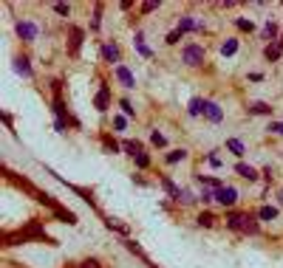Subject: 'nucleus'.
Masks as SVG:
<instances>
[{
	"label": "nucleus",
	"mask_w": 283,
	"mask_h": 268,
	"mask_svg": "<svg viewBox=\"0 0 283 268\" xmlns=\"http://www.w3.org/2000/svg\"><path fill=\"white\" fill-rule=\"evenodd\" d=\"M204 113H207L212 121H221L224 119V113L218 110V104H215V102H207V104H204Z\"/></svg>",
	"instance_id": "obj_6"
},
{
	"label": "nucleus",
	"mask_w": 283,
	"mask_h": 268,
	"mask_svg": "<svg viewBox=\"0 0 283 268\" xmlns=\"http://www.w3.org/2000/svg\"><path fill=\"white\" fill-rule=\"evenodd\" d=\"M153 144H156V147H164L167 141H164V136H159V133H153Z\"/></svg>",
	"instance_id": "obj_29"
},
{
	"label": "nucleus",
	"mask_w": 283,
	"mask_h": 268,
	"mask_svg": "<svg viewBox=\"0 0 283 268\" xmlns=\"http://www.w3.org/2000/svg\"><path fill=\"white\" fill-rule=\"evenodd\" d=\"M136 164H139V167H147V164H150V158L142 153V156H136Z\"/></svg>",
	"instance_id": "obj_31"
},
{
	"label": "nucleus",
	"mask_w": 283,
	"mask_h": 268,
	"mask_svg": "<svg viewBox=\"0 0 283 268\" xmlns=\"http://www.w3.org/2000/svg\"><path fill=\"white\" fill-rule=\"evenodd\" d=\"M278 37V26L275 23H266V28H264V40H275Z\"/></svg>",
	"instance_id": "obj_18"
},
{
	"label": "nucleus",
	"mask_w": 283,
	"mask_h": 268,
	"mask_svg": "<svg viewBox=\"0 0 283 268\" xmlns=\"http://www.w3.org/2000/svg\"><path fill=\"white\" fill-rule=\"evenodd\" d=\"M17 268H20V266H17Z\"/></svg>",
	"instance_id": "obj_37"
},
{
	"label": "nucleus",
	"mask_w": 283,
	"mask_h": 268,
	"mask_svg": "<svg viewBox=\"0 0 283 268\" xmlns=\"http://www.w3.org/2000/svg\"><path fill=\"white\" fill-rule=\"evenodd\" d=\"M258 217H261V220H275V217H278V209L275 206H261Z\"/></svg>",
	"instance_id": "obj_10"
},
{
	"label": "nucleus",
	"mask_w": 283,
	"mask_h": 268,
	"mask_svg": "<svg viewBox=\"0 0 283 268\" xmlns=\"http://www.w3.org/2000/svg\"><path fill=\"white\" fill-rule=\"evenodd\" d=\"M125 246H128V251H133V254H139V257H144V249H142L139 243H133V240H125Z\"/></svg>",
	"instance_id": "obj_20"
},
{
	"label": "nucleus",
	"mask_w": 283,
	"mask_h": 268,
	"mask_svg": "<svg viewBox=\"0 0 283 268\" xmlns=\"http://www.w3.org/2000/svg\"><path fill=\"white\" fill-rule=\"evenodd\" d=\"M238 51V43H235V40H230V43L224 45V54H227V57H230V54H235Z\"/></svg>",
	"instance_id": "obj_24"
},
{
	"label": "nucleus",
	"mask_w": 283,
	"mask_h": 268,
	"mask_svg": "<svg viewBox=\"0 0 283 268\" xmlns=\"http://www.w3.org/2000/svg\"><path fill=\"white\" fill-rule=\"evenodd\" d=\"M281 200H283V192H281Z\"/></svg>",
	"instance_id": "obj_35"
},
{
	"label": "nucleus",
	"mask_w": 283,
	"mask_h": 268,
	"mask_svg": "<svg viewBox=\"0 0 283 268\" xmlns=\"http://www.w3.org/2000/svg\"><path fill=\"white\" fill-rule=\"evenodd\" d=\"M17 71L23 74V77H31V68H28V60H26V57H20V60H17Z\"/></svg>",
	"instance_id": "obj_17"
},
{
	"label": "nucleus",
	"mask_w": 283,
	"mask_h": 268,
	"mask_svg": "<svg viewBox=\"0 0 283 268\" xmlns=\"http://www.w3.org/2000/svg\"><path fill=\"white\" fill-rule=\"evenodd\" d=\"M181 158H187L184 150H176V153H170L167 156V164H176V161H181Z\"/></svg>",
	"instance_id": "obj_21"
},
{
	"label": "nucleus",
	"mask_w": 283,
	"mask_h": 268,
	"mask_svg": "<svg viewBox=\"0 0 283 268\" xmlns=\"http://www.w3.org/2000/svg\"><path fill=\"white\" fill-rule=\"evenodd\" d=\"M122 147L128 150V153H131V156H142V144H139V141H125Z\"/></svg>",
	"instance_id": "obj_15"
},
{
	"label": "nucleus",
	"mask_w": 283,
	"mask_h": 268,
	"mask_svg": "<svg viewBox=\"0 0 283 268\" xmlns=\"http://www.w3.org/2000/svg\"><path fill=\"white\" fill-rule=\"evenodd\" d=\"M181 57H184V62L190 65V68H195V65H201L204 62V48L201 45H184Z\"/></svg>",
	"instance_id": "obj_2"
},
{
	"label": "nucleus",
	"mask_w": 283,
	"mask_h": 268,
	"mask_svg": "<svg viewBox=\"0 0 283 268\" xmlns=\"http://www.w3.org/2000/svg\"><path fill=\"white\" fill-rule=\"evenodd\" d=\"M238 175H244L247 181H255V178H258V173H255L249 164H238Z\"/></svg>",
	"instance_id": "obj_11"
},
{
	"label": "nucleus",
	"mask_w": 283,
	"mask_h": 268,
	"mask_svg": "<svg viewBox=\"0 0 283 268\" xmlns=\"http://www.w3.org/2000/svg\"><path fill=\"white\" fill-rule=\"evenodd\" d=\"M281 48H278V45H266V48H264V57H266V60H269V62H275V60H278V57H281Z\"/></svg>",
	"instance_id": "obj_12"
},
{
	"label": "nucleus",
	"mask_w": 283,
	"mask_h": 268,
	"mask_svg": "<svg viewBox=\"0 0 283 268\" xmlns=\"http://www.w3.org/2000/svg\"><path fill=\"white\" fill-rule=\"evenodd\" d=\"M204 104H207V102H201V99H193V102H190V116H198V113L204 110Z\"/></svg>",
	"instance_id": "obj_19"
},
{
	"label": "nucleus",
	"mask_w": 283,
	"mask_h": 268,
	"mask_svg": "<svg viewBox=\"0 0 283 268\" xmlns=\"http://www.w3.org/2000/svg\"><path fill=\"white\" fill-rule=\"evenodd\" d=\"M116 77H119V82H122L125 88H133V74L128 68H122V65H119V68H116Z\"/></svg>",
	"instance_id": "obj_7"
},
{
	"label": "nucleus",
	"mask_w": 283,
	"mask_h": 268,
	"mask_svg": "<svg viewBox=\"0 0 283 268\" xmlns=\"http://www.w3.org/2000/svg\"><path fill=\"white\" fill-rule=\"evenodd\" d=\"M269 130H272V133H281V136H283V121H275V124H269Z\"/></svg>",
	"instance_id": "obj_32"
},
{
	"label": "nucleus",
	"mask_w": 283,
	"mask_h": 268,
	"mask_svg": "<svg viewBox=\"0 0 283 268\" xmlns=\"http://www.w3.org/2000/svg\"><path fill=\"white\" fill-rule=\"evenodd\" d=\"M227 147H230L235 156H244V153H247V150H244V144H241L238 139H230V141H227Z\"/></svg>",
	"instance_id": "obj_16"
},
{
	"label": "nucleus",
	"mask_w": 283,
	"mask_h": 268,
	"mask_svg": "<svg viewBox=\"0 0 283 268\" xmlns=\"http://www.w3.org/2000/svg\"><path fill=\"white\" fill-rule=\"evenodd\" d=\"M187 28H193V20H190V17H184V20H181V26H178V31H181V34H184Z\"/></svg>",
	"instance_id": "obj_26"
},
{
	"label": "nucleus",
	"mask_w": 283,
	"mask_h": 268,
	"mask_svg": "<svg viewBox=\"0 0 283 268\" xmlns=\"http://www.w3.org/2000/svg\"><path fill=\"white\" fill-rule=\"evenodd\" d=\"M80 268H102V266H99V260L91 257V260H82V266H80Z\"/></svg>",
	"instance_id": "obj_25"
},
{
	"label": "nucleus",
	"mask_w": 283,
	"mask_h": 268,
	"mask_svg": "<svg viewBox=\"0 0 283 268\" xmlns=\"http://www.w3.org/2000/svg\"><path fill=\"white\" fill-rule=\"evenodd\" d=\"M17 34L23 37L26 43H31V40H34V37H37V28L31 26V23H17Z\"/></svg>",
	"instance_id": "obj_4"
},
{
	"label": "nucleus",
	"mask_w": 283,
	"mask_h": 268,
	"mask_svg": "<svg viewBox=\"0 0 283 268\" xmlns=\"http://www.w3.org/2000/svg\"><path fill=\"white\" fill-rule=\"evenodd\" d=\"M102 57H105V60H111V62H116V60H119L116 45H102Z\"/></svg>",
	"instance_id": "obj_13"
},
{
	"label": "nucleus",
	"mask_w": 283,
	"mask_h": 268,
	"mask_svg": "<svg viewBox=\"0 0 283 268\" xmlns=\"http://www.w3.org/2000/svg\"><path fill=\"white\" fill-rule=\"evenodd\" d=\"M249 113H255V116H266V113H272V107L266 102H255L252 107H249Z\"/></svg>",
	"instance_id": "obj_9"
},
{
	"label": "nucleus",
	"mask_w": 283,
	"mask_h": 268,
	"mask_svg": "<svg viewBox=\"0 0 283 268\" xmlns=\"http://www.w3.org/2000/svg\"><path fill=\"white\" fill-rule=\"evenodd\" d=\"M178 40H181V31H170V34H167V43H170V45L178 43Z\"/></svg>",
	"instance_id": "obj_28"
},
{
	"label": "nucleus",
	"mask_w": 283,
	"mask_h": 268,
	"mask_svg": "<svg viewBox=\"0 0 283 268\" xmlns=\"http://www.w3.org/2000/svg\"><path fill=\"white\" fill-rule=\"evenodd\" d=\"M215 220H218V217L210 215V212H201V215H198V223L207 226V229H210V226H215Z\"/></svg>",
	"instance_id": "obj_14"
},
{
	"label": "nucleus",
	"mask_w": 283,
	"mask_h": 268,
	"mask_svg": "<svg viewBox=\"0 0 283 268\" xmlns=\"http://www.w3.org/2000/svg\"><path fill=\"white\" fill-rule=\"evenodd\" d=\"M156 6H159V3H150V0H147V3H142V11L147 14V11H153V9H156Z\"/></svg>",
	"instance_id": "obj_33"
},
{
	"label": "nucleus",
	"mask_w": 283,
	"mask_h": 268,
	"mask_svg": "<svg viewBox=\"0 0 283 268\" xmlns=\"http://www.w3.org/2000/svg\"><path fill=\"white\" fill-rule=\"evenodd\" d=\"M54 11H57V14H68V6H65V3H54Z\"/></svg>",
	"instance_id": "obj_30"
},
{
	"label": "nucleus",
	"mask_w": 283,
	"mask_h": 268,
	"mask_svg": "<svg viewBox=\"0 0 283 268\" xmlns=\"http://www.w3.org/2000/svg\"><path fill=\"white\" fill-rule=\"evenodd\" d=\"M102 144H105V150H108V153H116V150H119V147H116V141H114V139H108V136L102 139Z\"/></svg>",
	"instance_id": "obj_23"
},
{
	"label": "nucleus",
	"mask_w": 283,
	"mask_h": 268,
	"mask_svg": "<svg viewBox=\"0 0 283 268\" xmlns=\"http://www.w3.org/2000/svg\"><path fill=\"white\" fill-rule=\"evenodd\" d=\"M227 223H230V229H235V232L258 234V223H255V217L247 215V212H232V215L227 217Z\"/></svg>",
	"instance_id": "obj_1"
},
{
	"label": "nucleus",
	"mask_w": 283,
	"mask_h": 268,
	"mask_svg": "<svg viewBox=\"0 0 283 268\" xmlns=\"http://www.w3.org/2000/svg\"><path fill=\"white\" fill-rule=\"evenodd\" d=\"M105 104H108V90H99L97 93V107L99 110H105Z\"/></svg>",
	"instance_id": "obj_22"
},
{
	"label": "nucleus",
	"mask_w": 283,
	"mask_h": 268,
	"mask_svg": "<svg viewBox=\"0 0 283 268\" xmlns=\"http://www.w3.org/2000/svg\"><path fill=\"white\" fill-rule=\"evenodd\" d=\"M150 268H159V266H150Z\"/></svg>",
	"instance_id": "obj_36"
},
{
	"label": "nucleus",
	"mask_w": 283,
	"mask_h": 268,
	"mask_svg": "<svg viewBox=\"0 0 283 268\" xmlns=\"http://www.w3.org/2000/svg\"><path fill=\"white\" fill-rule=\"evenodd\" d=\"M215 200H218V203H224V206H232V203L238 200V192L232 189V186H221V189L215 192Z\"/></svg>",
	"instance_id": "obj_3"
},
{
	"label": "nucleus",
	"mask_w": 283,
	"mask_h": 268,
	"mask_svg": "<svg viewBox=\"0 0 283 268\" xmlns=\"http://www.w3.org/2000/svg\"><path fill=\"white\" fill-rule=\"evenodd\" d=\"M105 226H108V229H116L119 234H128V232H131V229H128V223L116 220V217H108V220H105Z\"/></svg>",
	"instance_id": "obj_8"
},
{
	"label": "nucleus",
	"mask_w": 283,
	"mask_h": 268,
	"mask_svg": "<svg viewBox=\"0 0 283 268\" xmlns=\"http://www.w3.org/2000/svg\"><path fill=\"white\" fill-rule=\"evenodd\" d=\"M82 37H85V31L77 26H71V54H77L80 51V43H82Z\"/></svg>",
	"instance_id": "obj_5"
},
{
	"label": "nucleus",
	"mask_w": 283,
	"mask_h": 268,
	"mask_svg": "<svg viewBox=\"0 0 283 268\" xmlns=\"http://www.w3.org/2000/svg\"><path fill=\"white\" fill-rule=\"evenodd\" d=\"M238 28H241V31H252V28H255V26H252L249 20H238Z\"/></svg>",
	"instance_id": "obj_27"
},
{
	"label": "nucleus",
	"mask_w": 283,
	"mask_h": 268,
	"mask_svg": "<svg viewBox=\"0 0 283 268\" xmlns=\"http://www.w3.org/2000/svg\"><path fill=\"white\" fill-rule=\"evenodd\" d=\"M278 48H281V51H283V34H281V43H278Z\"/></svg>",
	"instance_id": "obj_34"
}]
</instances>
